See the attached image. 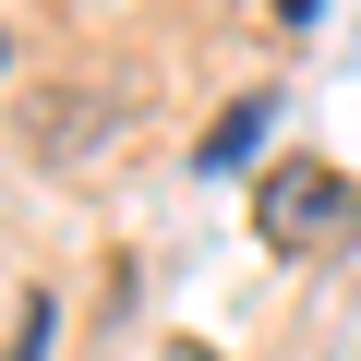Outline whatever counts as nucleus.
Masks as SVG:
<instances>
[{"instance_id": "f03ea898", "label": "nucleus", "mask_w": 361, "mask_h": 361, "mask_svg": "<svg viewBox=\"0 0 361 361\" xmlns=\"http://www.w3.org/2000/svg\"><path fill=\"white\" fill-rule=\"evenodd\" d=\"M253 145H265V97H241V109H229V121L205 133V169H241Z\"/></svg>"}, {"instance_id": "f257e3e1", "label": "nucleus", "mask_w": 361, "mask_h": 361, "mask_svg": "<svg viewBox=\"0 0 361 361\" xmlns=\"http://www.w3.org/2000/svg\"><path fill=\"white\" fill-rule=\"evenodd\" d=\"M349 217H361V180L325 169V157H277V169L253 180V229H265L277 253H313V241H337Z\"/></svg>"}, {"instance_id": "39448f33", "label": "nucleus", "mask_w": 361, "mask_h": 361, "mask_svg": "<svg viewBox=\"0 0 361 361\" xmlns=\"http://www.w3.org/2000/svg\"><path fill=\"white\" fill-rule=\"evenodd\" d=\"M180 361H205V349H180Z\"/></svg>"}, {"instance_id": "20e7f679", "label": "nucleus", "mask_w": 361, "mask_h": 361, "mask_svg": "<svg viewBox=\"0 0 361 361\" xmlns=\"http://www.w3.org/2000/svg\"><path fill=\"white\" fill-rule=\"evenodd\" d=\"M277 13H289V25H313V0H277Z\"/></svg>"}, {"instance_id": "7ed1b4c3", "label": "nucleus", "mask_w": 361, "mask_h": 361, "mask_svg": "<svg viewBox=\"0 0 361 361\" xmlns=\"http://www.w3.org/2000/svg\"><path fill=\"white\" fill-rule=\"evenodd\" d=\"M13 361H49V301H25V325H13Z\"/></svg>"}]
</instances>
